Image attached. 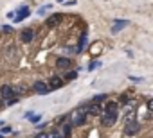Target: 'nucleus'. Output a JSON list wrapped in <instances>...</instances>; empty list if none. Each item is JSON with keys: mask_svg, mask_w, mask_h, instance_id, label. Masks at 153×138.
<instances>
[{"mask_svg": "<svg viewBox=\"0 0 153 138\" xmlns=\"http://www.w3.org/2000/svg\"><path fill=\"white\" fill-rule=\"evenodd\" d=\"M45 126H47V122H38V124H36V129H38V131H43Z\"/></svg>", "mask_w": 153, "mask_h": 138, "instance_id": "nucleus-26", "label": "nucleus"}, {"mask_svg": "<svg viewBox=\"0 0 153 138\" xmlns=\"http://www.w3.org/2000/svg\"><path fill=\"white\" fill-rule=\"evenodd\" d=\"M65 6H76V0H68V2H63Z\"/></svg>", "mask_w": 153, "mask_h": 138, "instance_id": "nucleus-30", "label": "nucleus"}, {"mask_svg": "<svg viewBox=\"0 0 153 138\" xmlns=\"http://www.w3.org/2000/svg\"><path fill=\"white\" fill-rule=\"evenodd\" d=\"M31 90H33L36 95H49V93H51L47 81H34L33 86H31Z\"/></svg>", "mask_w": 153, "mask_h": 138, "instance_id": "nucleus-8", "label": "nucleus"}, {"mask_svg": "<svg viewBox=\"0 0 153 138\" xmlns=\"http://www.w3.org/2000/svg\"><path fill=\"white\" fill-rule=\"evenodd\" d=\"M47 138H63V136H61V133H59L58 129H54V131H51V133H49V136H47Z\"/></svg>", "mask_w": 153, "mask_h": 138, "instance_id": "nucleus-23", "label": "nucleus"}, {"mask_svg": "<svg viewBox=\"0 0 153 138\" xmlns=\"http://www.w3.org/2000/svg\"><path fill=\"white\" fill-rule=\"evenodd\" d=\"M70 133H72V126H70V122L61 124V136H63V138H70Z\"/></svg>", "mask_w": 153, "mask_h": 138, "instance_id": "nucleus-14", "label": "nucleus"}, {"mask_svg": "<svg viewBox=\"0 0 153 138\" xmlns=\"http://www.w3.org/2000/svg\"><path fill=\"white\" fill-rule=\"evenodd\" d=\"M106 99H108V95H106V93H97V95H94V97L90 99V102H97V104H103Z\"/></svg>", "mask_w": 153, "mask_h": 138, "instance_id": "nucleus-15", "label": "nucleus"}, {"mask_svg": "<svg viewBox=\"0 0 153 138\" xmlns=\"http://www.w3.org/2000/svg\"><path fill=\"white\" fill-rule=\"evenodd\" d=\"M148 109H149V111H153V99H149V101H148Z\"/></svg>", "mask_w": 153, "mask_h": 138, "instance_id": "nucleus-29", "label": "nucleus"}, {"mask_svg": "<svg viewBox=\"0 0 153 138\" xmlns=\"http://www.w3.org/2000/svg\"><path fill=\"white\" fill-rule=\"evenodd\" d=\"M79 108L90 117H99L103 113V106L97 102H83V104H79Z\"/></svg>", "mask_w": 153, "mask_h": 138, "instance_id": "nucleus-3", "label": "nucleus"}, {"mask_svg": "<svg viewBox=\"0 0 153 138\" xmlns=\"http://www.w3.org/2000/svg\"><path fill=\"white\" fill-rule=\"evenodd\" d=\"M117 113H119L117 102H115V101H108V102L103 106V113L99 115V117H101V126H105V127L114 126V124L117 122V118H119Z\"/></svg>", "mask_w": 153, "mask_h": 138, "instance_id": "nucleus-1", "label": "nucleus"}, {"mask_svg": "<svg viewBox=\"0 0 153 138\" xmlns=\"http://www.w3.org/2000/svg\"><path fill=\"white\" fill-rule=\"evenodd\" d=\"M11 133H13L11 126H6L4 124V127H0V134H11Z\"/></svg>", "mask_w": 153, "mask_h": 138, "instance_id": "nucleus-22", "label": "nucleus"}, {"mask_svg": "<svg viewBox=\"0 0 153 138\" xmlns=\"http://www.w3.org/2000/svg\"><path fill=\"white\" fill-rule=\"evenodd\" d=\"M29 122H31V124H34V126H36V124H38V122H42V115H40V113H34V115H33V117H31V118H29Z\"/></svg>", "mask_w": 153, "mask_h": 138, "instance_id": "nucleus-19", "label": "nucleus"}, {"mask_svg": "<svg viewBox=\"0 0 153 138\" xmlns=\"http://www.w3.org/2000/svg\"><path fill=\"white\" fill-rule=\"evenodd\" d=\"M58 2H59V4H63V2H65V0H58Z\"/></svg>", "mask_w": 153, "mask_h": 138, "instance_id": "nucleus-33", "label": "nucleus"}, {"mask_svg": "<svg viewBox=\"0 0 153 138\" xmlns=\"http://www.w3.org/2000/svg\"><path fill=\"white\" fill-rule=\"evenodd\" d=\"M54 65H56L58 70H70V68H72V57H68V56H58Z\"/></svg>", "mask_w": 153, "mask_h": 138, "instance_id": "nucleus-9", "label": "nucleus"}, {"mask_svg": "<svg viewBox=\"0 0 153 138\" xmlns=\"http://www.w3.org/2000/svg\"><path fill=\"white\" fill-rule=\"evenodd\" d=\"M0 97H2L4 102L9 101V99H13V97H16V93H15V84H11V83L2 84V86H0Z\"/></svg>", "mask_w": 153, "mask_h": 138, "instance_id": "nucleus-6", "label": "nucleus"}, {"mask_svg": "<svg viewBox=\"0 0 153 138\" xmlns=\"http://www.w3.org/2000/svg\"><path fill=\"white\" fill-rule=\"evenodd\" d=\"M101 66V61H97V59H94V61H90V65L87 66V70L88 72H94L96 70V68H99Z\"/></svg>", "mask_w": 153, "mask_h": 138, "instance_id": "nucleus-17", "label": "nucleus"}, {"mask_svg": "<svg viewBox=\"0 0 153 138\" xmlns=\"http://www.w3.org/2000/svg\"><path fill=\"white\" fill-rule=\"evenodd\" d=\"M128 25H130V20H121V18H117V20H114L110 32H112V34H117V32H121L123 29H126Z\"/></svg>", "mask_w": 153, "mask_h": 138, "instance_id": "nucleus-13", "label": "nucleus"}, {"mask_svg": "<svg viewBox=\"0 0 153 138\" xmlns=\"http://www.w3.org/2000/svg\"><path fill=\"white\" fill-rule=\"evenodd\" d=\"M51 9H52V4H45V6H42V7L38 9V13H36V15H40V16H43V15H45L47 11H51Z\"/></svg>", "mask_w": 153, "mask_h": 138, "instance_id": "nucleus-18", "label": "nucleus"}, {"mask_svg": "<svg viewBox=\"0 0 153 138\" xmlns=\"http://www.w3.org/2000/svg\"><path fill=\"white\" fill-rule=\"evenodd\" d=\"M31 16V9H29V6H20L16 11H15V18H13V22L15 23H22L24 20H27Z\"/></svg>", "mask_w": 153, "mask_h": 138, "instance_id": "nucleus-5", "label": "nucleus"}, {"mask_svg": "<svg viewBox=\"0 0 153 138\" xmlns=\"http://www.w3.org/2000/svg\"><path fill=\"white\" fill-rule=\"evenodd\" d=\"M0 138H4V134H0Z\"/></svg>", "mask_w": 153, "mask_h": 138, "instance_id": "nucleus-34", "label": "nucleus"}, {"mask_svg": "<svg viewBox=\"0 0 153 138\" xmlns=\"http://www.w3.org/2000/svg\"><path fill=\"white\" fill-rule=\"evenodd\" d=\"M33 115H34V111H27V113L24 115V118H25V120H29V118H31Z\"/></svg>", "mask_w": 153, "mask_h": 138, "instance_id": "nucleus-27", "label": "nucleus"}, {"mask_svg": "<svg viewBox=\"0 0 153 138\" xmlns=\"http://www.w3.org/2000/svg\"><path fill=\"white\" fill-rule=\"evenodd\" d=\"M18 102H20V97H13V99H9V101H6L4 104H6V106L9 108V106H15V104H18Z\"/></svg>", "mask_w": 153, "mask_h": 138, "instance_id": "nucleus-21", "label": "nucleus"}, {"mask_svg": "<svg viewBox=\"0 0 153 138\" xmlns=\"http://www.w3.org/2000/svg\"><path fill=\"white\" fill-rule=\"evenodd\" d=\"M130 81H133V83H139V81H142V77H133V76H130Z\"/></svg>", "mask_w": 153, "mask_h": 138, "instance_id": "nucleus-28", "label": "nucleus"}, {"mask_svg": "<svg viewBox=\"0 0 153 138\" xmlns=\"http://www.w3.org/2000/svg\"><path fill=\"white\" fill-rule=\"evenodd\" d=\"M47 136H49V133H45V131H38L33 138H47Z\"/></svg>", "mask_w": 153, "mask_h": 138, "instance_id": "nucleus-24", "label": "nucleus"}, {"mask_svg": "<svg viewBox=\"0 0 153 138\" xmlns=\"http://www.w3.org/2000/svg\"><path fill=\"white\" fill-rule=\"evenodd\" d=\"M6 108V104H4V101H2V97H0V111H2Z\"/></svg>", "mask_w": 153, "mask_h": 138, "instance_id": "nucleus-32", "label": "nucleus"}, {"mask_svg": "<svg viewBox=\"0 0 153 138\" xmlns=\"http://www.w3.org/2000/svg\"><path fill=\"white\" fill-rule=\"evenodd\" d=\"M0 31H2L4 34H11L15 29H13V25H0Z\"/></svg>", "mask_w": 153, "mask_h": 138, "instance_id": "nucleus-20", "label": "nucleus"}, {"mask_svg": "<svg viewBox=\"0 0 153 138\" xmlns=\"http://www.w3.org/2000/svg\"><path fill=\"white\" fill-rule=\"evenodd\" d=\"M34 38H36V31H34V27H24V29L20 31V41H22V43L29 45V43L34 41Z\"/></svg>", "mask_w": 153, "mask_h": 138, "instance_id": "nucleus-4", "label": "nucleus"}, {"mask_svg": "<svg viewBox=\"0 0 153 138\" xmlns=\"http://www.w3.org/2000/svg\"><path fill=\"white\" fill-rule=\"evenodd\" d=\"M87 117H88V115H87L81 108H78L76 111H72L70 117H68V118H70V126H72V127H81V126H85V124H87Z\"/></svg>", "mask_w": 153, "mask_h": 138, "instance_id": "nucleus-2", "label": "nucleus"}, {"mask_svg": "<svg viewBox=\"0 0 153 138\" xmlns=\"http://www.w3.org/2000/svg\"><path fill=\"white\" fill-rule=\"evenodd\" d=\"M128 99H130V97L124 93V95H121V97H119V102H121V104H128Z\"/></svg>", "mask_w": 153, "mask_h": 138, "instance_id": "nucleus-25", "label": "nucleus"}, {"mask_svg": "<svg viewBox=\"0 0 153 138\" xmlns=\"http://www.w3.org/2000/svg\"><path fill=\"white\" fill-rule=\"evenodd\" d=\"M7 18L13 20V18H15V11H9V13H7Z\"/></svg>", "mask_w": 153, "mask_h": 138, "instance_id": "nucleus-31", "label": "nucleus"}, {"mask_svg": "<svg viewBox=\"0 0 153 138\" xmlns=\"http://www.w3.org/2000/svg\"><path fill=\"white\" fill-rule=\"evenodd\" d=\"M78 70H67V74H65V77H63V81H74L76 77H78Z\"/></svg>", "mask_w": 153, "mask_h": 138, "instance_id": "nucleus-16", "label": "nucleus"}, {"mask_svg": "<svg viewBox=\"0 0 153 138\" xmlns=\"http://www.w3.org/2000/svg\"><path fill=\"white\" fill-rule=\"evenodd\" d=\"M61 22H63V13H52V15L47 16L45 27H47V29H54V27H58Z\"/></svg>", "mask_w": 153, "mask_h": 138, "instance_id": "nucleus-7", "label": "nucleus"}, {"mask_svg": "<svg viewBox=\"0 0 153 138\" xmlns=\"http://www.w3.org/2000/svg\"><path fill=\"white\" fill-rule=\"evenodd\" d=\"M47 84H49V90H51V92H56V90H61V88L65 86V81H63V77H59V76H51L49 81H47Z\"/></svg>", "mask_w": 153, "mask_h": 138, "instance_id": "nucleus-10", "label": "nucleus"}, {"mask_svg": "<svg viewBox=\"0 0 153 138\" xmlns=\"http://www.w3.org/2000/svg\"><path fill=\"white\" fill-rule=\"evenodd\" d=\"M87 41H88V31L83 29V31H81V36H79V40H78V45H76V48H74V52H76V54H81V52L85 50V47H87Z\"/></svg>", "mask_w": 153, "mask_h": 138, "instance_id": "nucleus-12", "label": "nucleus"}, {"mask_svg": "<svg viewBox=\"0 0 153 138\" xmlns=\"http://www.w3.org/2000/svg\"><path fill=\"white\" fill-rule=\"evenodd\" d=\"M139 131H140V122H137V120L130 118V120L126 122V126H124V133H126L128 136H135Z\"/></svg>", "mask_w": 153, "mask_h": 138, "instance_id": "nucleus-11", "label": "nucleus"}]
</instances>
